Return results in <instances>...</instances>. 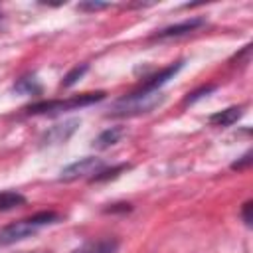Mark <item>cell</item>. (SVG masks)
<instances>
[{
  "label": "cell",
  "mask_w": 253,
  "mask_h": 253,
  "mask_svg": "<svg viewBox=\"0 0 253 253\" xmlns=\"http://www.w3.org/2000/svg\"><path fill=\"white\" fill-rule=\"evenodd\" d=\"M123 136H125V128H123V126H111V128L103 130V132L93 140V148H97V150H105V148L117 144Z\"/></svg>",
  "instance_id": "obj_9"
},
{
  "label": "cell",
  "mask_w": 253,
  "mask_h": 253,
  "mask_svg": "<svg viewBox=\"0 0 253 253\" xmlns=\"http://www.w3.org/2000/svg\"><path fill=\"white\" fill-rule=\"evenodd\" d=\"M243 115V107L237 105V107H229V109H223L219 113H213L210 117V123L215 125V126H229L233 123H237V119Z\"/></svg>",
  "instance_id": "obj_10"
},
{
  "label": "cell",
  "mask_w": 253,
  "mask_h": 253,
  "mask_svg": "<svg viewBox=\"0 0 253 253\" xmlns=\"http://www.w3.org/2000/svg\"><path fill=\"white\" fill-rule=\"evenodd\" d=\"M117 249H119V241L113 237H105V239L83 243L81 247L73 249L71 253H117Z\"/></svg>",
  "instance_id": "obj_8"
},
{
  "label": "cell",
  "mask_w": 253,
  "mask_h": 253,
  "mask_svg": "<svg viewBox=\"0 0 253 253\" xmlns=\"http://www.w3.org/2000/svg\"><path fill=\"white\" fill-rule=\"evenodd\" d=\"M249 162H251V152H245V154L241 156V160H237V162L231 164V168H233V170H241V168H245Z\"/></svg>",
  "instance_id": "obj_16"
},
{
  "label": "cell",
  "mask_w": 253,
  "mask_h": 253,
  "mask_svg": "<svg viewBox=\"0 0 253 253\" xmlns=\"http://www.w3.org/2000/svg\"><path fill=\"white\" fill-rule=\"evenodd\" d=\"M204 26V18H190V20H184L180 24H174V26H168L160 32L154 34V40H168V38H178V36H186L190 32H194L196 28Z\"/></svg>",
  "instance_id": "obj_6"
},
{
  "label": "cell",
  "mask_w": 253,
  "mask_h": 253,
  "mask_svg": "<svg viewBox=\"0 0 253 253\" xmlns=\"http://www.w3.org/2000/svg\"><path fill=\"white\" fill-rule=\"evenodd\" d=\"M59 221V215L55 211H40L32 217H26V219H18L14 223H8L4 227H0V245H12V243H18L30 235H34L40 227L43 225H49V223H55Z\"/></svg>",
  "instance_id": "obj_2"
},
{
  "label": "cell",
  "mask_w": 253,
  "mask_h": 253,
  "mask_svg": "<svg viewBox=\"0 0 253 253\" xmlns=\"http://www.w3.org/2000/svg\"><path fill=\"white\" fill-rule=\"evenodd\" d=\"M182 65H184L182 61H176V63L164 67L162 71H158L156 75H152L148 81H144V83L140 85V91H160V87H162L168 79H172V77L182 69Z\"/></svg>",
  "instance_id": "obj_7"
},
{
  "label": "cell",
  "mask_w": 253,
  "mask_h": 253,
  "mask_svg": "<svg viewBox=\"0 0 253 253\" xmlns=\"http://www.w3.org/2000/svg\"><path fill=\"white\" fill-rule=\"evenodd\" d=\"M111 4H105V2H81L79 4V10H103V8H109Z\"/></svg>",
  "instance_id": "obj_15"
},
{
  "label": "cell",
  "mask_w": 253,
  "mask_h": 253,
  "mask_svg": "<svg viewBox=\"0 0 253 253\" xmlns=\"http://www.w3.org/2000/svg\"><path fill=\"white\" fill-rule=\"evenodd\" d=\"M251 208H253V204L251 202H245L243 204V211H241V215H243V221L247 223V225H251Z\"/></svg>",
  "instance_id": "obj_17"
},
{
  "label": "cell",
  "mask_w": 253,
  "mask_h": 253,
  "mask_svg": "<svg viewBox=\"0 0 253 253\" xmlns=\"http://www.w3.org/2000/svg\"><path fill=\"white\" fill-rule=\"evenodd\" d=\"M164 95L160 91H132L121 99H117L111 105V113L113 117H136V115H144L150 113L152 109H156L158 105H162Z\"/></svg>",
  "instance_id": "obj_1"
},
{
  "label": "cell",
  "mask_w": 253,
  "mask_h": 253,
  "mask_svg": "<svg viewBox=\"0 0 253 253\" xmlns=\"http://www.w3.org/2000/svg\"><path fill=\"white\" fill-rule=\"evenodd\" d=\"M105 97L103 91L97 93H83V95H75L71 99H57V101H40L36 105L28 107V113L32 115H40V113H59V111H71V109H79V107H87L93 105L97 101H101Z\"/></svg>",
  "instance_id": "obj_3"
},
{
  "label": "cell",
  "mask_w": 253,
  "mask_h": 253,
  "mask_svg": "<svg viewBox=\"0 0 253 253\" xmlns=\"http://www.w3.org/2000/svg\"><path fill=\"white\" fill-rule=\"evenodd\" d=\"M79 128V119H67L63 123H57L53 125L42 138V144L43 146H51V144H61L65 142L75 130Z\"/></svg>",
  "instance_id": "obj_5"
},
{
  "label": "cell",
  "mask_w": 253,
  "mask_h": 253,
  "mask_svg": "<svg viewBox=\"0 0 253 253\" xmlns=\"http://www.w3.org/2000/svg\"><path fill=\"white\" fill-rule=\"evenodd\" d=\"M14 91H18L22 95H38L42 91V87H40V83H38V79L34 75H28V77H22L14 85Z\"/></svg>",
  "instance_id": "obj_12"
},
{
  "label": "cell",
  "mask_w": 253,
  "mask_h": 253,
  "mask_svg": "<svg viewBox=\"0 0 253 253\" xmlns=\"http://www.w3.org/2000/svg\"><path fill=\"white\" fill-rule=\"evenodd\" d=\"M215 89V85H204V87H200V89H196V91H192L186 99H184V103L186 105H192V103H196L198 99H202L204 95H208V93H211Z\"/></svg>",
  "instance_id": "obj_14"
},
{
  "label": "cell",
  "mask_w": 253,
  "mask_h": 253,
  "mask_svg": "<svg viewBox=\"0 0 253 253\" xmlns=\"http://www.w3.org/2000/svg\"><path fill=\"white\" fill-rule=\"evenodd\" d=\"M103 168H105V162L101 158L85 156V158H79V160L71 162L69 166H65L59 172V182H75V180H83V178H93Z\"/></svg>",
  "instance_id": "obj_4"
},
{
  "label": "cell",
  "mask_w": 253,
  "mask_h": 253,
  "mask_svg": "<svg viewBox=\"0 0 253 253\" xmlns=\"http://www.w3.org/2000/svg\"><path fill=\"white\" fill-rule=\"evenodd\" d=\"M26 204V198L18 192H0V211H8Z\"/></svg>",
  "instance_id": "obj_11"
},
{
  "label": "cell",
  "mask_w": 253,
  "mask_h": 253,
  "mask_svg": "<svg viewBox=\"0 0 253 253\" xmlns=\"http://www.w3.org/2000/svg\"><path fill=\"white\" fill-rule=\"evenodd\" d=\"M85 71H87V63H81V65H75L65 77H63V81H61V87H71L73 83H77L83 75H85Z\"/></svg>",
  "instance_id": "obj_13"
}]
</instances>
